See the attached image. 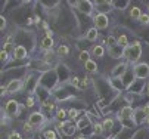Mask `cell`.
Here are the masks:
<instances>
[{"mask_svg": "<svg viewBox=\"0 0 149 139\" xmlns=\"http://www.w3.org/2000/svg\"><path fill=\"white\" fill-rule=\"evenodd\" d=\"M140 55H142V46H140L139 42L133 43L129 47H125V50H124V56L129 59V61H133V62L137 61V59L140 58Z\"/></svg>", "mask_w": 149, "mask_h": 139, "instance_id": "obj_1", "label": "cell"}, {"mask_svg": "<svg viewBox=\"0 0 149 139\" xmlns=\"http://www.w3.org/2000/svg\"><path fill=\"white\" fill-rule=\"evenodd\" d=\"M25 107V105H24ZM24 107H19V104L16 101H13V99H10V101H8L6 107H5V112L8 115H19V111L22 110Z\"/></svg>", "mask_w": 149, "mask_h": 139, "instance_id": "obj_2", "label": "cell"}, {"mask_svg": "<svg viewBox=\"0 0 149 139\" xmlns=\"http://www.w3.org/2000/svg\"><path fill=\"white\" fill-rule=\"evenodd\" d=\"M108 22H109V19H108V16H106L105 13H97L95 16V28L96 30L106 28L108 27Z\"/></svg>", "mask_w": 149, "mask_h": 139, "instance_id": "obj_3", "label": "cell"}, {"mask_svg": "<svg viewBox=\"0 0 149 139\" xmlns=\"http://www.w3.org/2000/svg\"><path fill=\"white\" fill-rule=\"evenodd\" d=\"M134 75L137 78H146L149 75V67L146 64H140V65H136L134 67Z\"/></svg>", "mask_w": 149, "mask_h": 139, "instance_id": "obj_4", "label": "cell"}, {"mask_svg": "<svg viewBox=\"0 0 149 139\" xmlns=\"http://www.w3.org/2000/svg\"><path fill=\"white\" fill-rule=\"evenodd\" d=\"M28 122H30L33 126H41V124L45 123V115L41 114V112H31Z\"/></svg>", "mask_w": 149, "mask_h": 139, "instance_id": "obj_5", "label": "cell"}, {"mask_svg": "<svg viewBox=\"0 0 149 139\" xmlns=\"http://www.w3.org/2000/svg\"><path fill=\"white\" fill-rule=\"evenodd\" d=\"M75 6H77V9H78L80 12L86 13V15H90L92 10H93V5H92L90 2H84V0H81V2H77Z\"/></svg>", "mask_w": 149, "mask_h": 139, "instance_id": "obj_6", "label": "cell"}, {"mask_svg": "<svg viewBox=\"0 0 149 139\" xmlns=\"http://www.w3.org/2000/svg\"><path fill=\"white\" fill-rule=\"evenodd\" d=\"M22 86H24V83L21 82V80H12V82L6 86V89H8L9 93H16V92H19L21 89H22Z\"/></svg>", "mask_w": 149, "mask_h": 139, "instance_id": "obj_7", "label": "cell"}, {"mask_svg": "<svg viewBox=\"0 0 149 139\" xmlns=\"http://www.w3.org/2000/svg\"><path fill=\"white\" fill-rule=\"evenodd\" d=\"M27 55H28V52H27V49L24 46L18 45L16 47H13V55L12 56L15 59H24V58H27Z\"/></svg>", "mask_w": 149, "mask_h": 139, "instance_id": "obj_8", "label": "cell"}, {"mask_svg": "<svg viewBox=\"0 0 149 139\" xmlns=\"http://www.w3.org/2000/svg\"><path fill=\"white\" fill-rule=\"evenodd\" d=\"M127 71H129V68H127V64H118V65L114 68V71H112V77L117 78V77H120V75H124Z\"/></svg>", "mask_w": 149, "mask_h": 139, "instance_id": "obj_9", "label": "cell"}, {"mask_svg": "<svg viewBox=\"0 0 149 139\" xmlns=\"http://www.w3.org/2000/svg\"><path fill=\"white\" fill-rule=\"evenodd\" d=\"M133 77H136L134 75V71H127L125 74H124V77H123V85L125 86V87H129L130 85H133V82H134V78Z\"/></svg>", "mask_w": 149, "mask_h": 139, "instance_id": "obj_10", "label": "cell"}, {"mask_svg": "<svg viewBox=\"0 0 149 139\" xmlns=\"http://www.w3.org/2000/svg\"><path fill=\"white\" fill-rule=\"evenodd\" d=\"M40 47L43 49V50H52V47H53V38L52 37H45L43 40H41V45H40Z\"/></svg>", "mask_w": 149, "mask_h": 139, "instance_id": "obj_11", "label": "cell"}, {"mask_svg": "<svg viewBox=\"0 0 149 139\" xmlns=\"http://www.w3.org/2000/svg\"><path fill=\"white\" fill-rule=\"evenodd\" d=\"M123 47H120L118 45L115 46V47H111L109 49V55L112 56V58H120V56H123Z\"/></svg>", "mask_w": 149, "mask_h": 139, "instance_id": "obj_12", "label": "cell"}, {"mask_svg": "<svg viewBox=\"0 0 149 139\" xmlns=\"http://www.w3.org/2000/svg\"><path fill=\"white\" fill-rule=\"evenodd\" d=\"M68 117V111H65L63 108H58L56 110V120L58 122H63Z\"/></svg>", "mask_w": 149, "mask_h": 139, "instance_id": "obj_13", "label": "cell"}, {"mask_svg": "<svg viewBox=\"0 0 149 139\" xmlns=\"http://www.w3.org/2000/svg\"><path fill=\"white\" fill-rule=\"evenodd\" d=\"M89 124H90V118L86 115V117H83V118H80V120H78V123H77V129H86Z\"/></svg>", "mask_w": 149, "mask_h": 139, "instance_id": "obj_14", "label": "cell"}, {"mask_svg": "<svg viewBox=\"0 0 149 139\" xmlns=\"http://www.w3.org/2000/svg\"><path fill=\"white\" fill-rule=\"evenodd\" d=\"M84 67H86V71H89V73H96L97 71V64L95 61H92V59L84 64Z\"/></svg>", "mask_w": 149, "mask_h": 139, "instance_id": "obj_15", "label": "cell"}, {"mask_svg": "<svg viewBox=\"0 0 149 139\" xmlns=\"http://www.w3.org/2000/svg\"><path fill=\"white\" fill-rule=\"evenodd\" d=\"M86 38H87L89 42H95L96 38H97V30L96 28H90L87 31V34H86Z\"/></svg>", "mask_w": 149, "mask_h": 139, "instance_id": "obj_16", "label": "cell"}, {"mask_svg": "<svg viewBox=\"0 0 149 139\" xmlns=\"http://www.w3.org/2000/svg\"><path fill=\"white\" fill-rule=\"evenodd\" d=\"M92 53H93L95 56L100 58V56H103V53H105V49H103V46H100V45H96V46H93V49H92Z\"/></svg>", "mask_w": 149, "mask_h": 139, "instance_id": "obj_17", "label": "cell"}, {"mask_svg": "<svg viewBox=\"0 0 149 139\" xmlns=\"http://www.w3.org/2000/svg\"><path fill=\"white\" fill-rule=\"evenodd\" d=\"M59 56H67V55H70V47L68 46H65V45H61L59 47H58V52H56Z\"/></svg>", "mask_w": 149, "mask_h": 139, "instance_id": "obj_18", "label": "cell"}, {"mask_svg": "<svg viewBox=\"0 0 149 139\" xmlns=\"http://www.w3.org/2000/svg\"><path fill=\"white\" fill-rule=\"evenodd\" d=\"M78 59H80V61H81L83 64H86L87 61H90V55H89V52H87V50H83V52H80Z\"/></svg>", "mask_w": 149, "mask_h": 139, "instance_id": "obj_19", "label": "cell"}, {"mask_svg": "<svg viewBox=\"0 0 149 139\" xmlns=\"http://www.w3.org/2000/svg\"><path fill=\"white\" fill-rule=\"evenodd\" d=\"M130 16H132L133 19H139V18L142 16L140 9H139V8H136V6H133V8L130 9Z\"/></svg>", "mask_w": 149, "mask_h": 139, "instance_id": "obj_20", "label": "cell"}, {"mask_svg": "<svg viewBox=\"0 0 149 139\" xmlns=\"http://www.w3.org/2000/svg\"><path fill=\"white\" fill-rule=\"evenodd\" d=\"M102 124H103V129L105 130H111L114 127V120H112V118H105V122Z\"/></svg>", "mask_w": 149, "mask_h": 139, "instance_id": "obj_21", "label": "cell"}, {"mask_svg": "<svg viewBox=\"0 0 149 139\" xmlns=\"http://www.w3.org/2000/svg\"><path fill=\"white\" fill-rule=\"evenodd\" d=\"M117 45H118L120 47H123V49H124V47H127V37H125L124 34H123V36H120V37L117 38Z\"/></svg>", "mask_w": 149, "mask_h": 139, "instance_id": "obj_22", "label": "cell"}, {"mask_svg": "<svg viewBox=\"0 0 149 139\" xmlns=\"http://www.w3.org/2000/svg\"><path fill=\"white\" fill-rule=\"evenodd\" d=\"M103 124H100V123H95L93 124V133L95 135H102L103 133Z\"/></svg>", "mask_w": 149, "mask_h": 139, "instance_id": "obj_23", "label": "cell"}, {"mask_svg": "<svg viewBox=\"0 0 149 139\" xmlns=\"http://www.w3.org/2000/svg\"><path fill=\"white\" fill-rule=\"evenodd\" d=\"M78 110L77 108H71V110H68V118H70V120L72 122V120H75V118L78 117Z\"/></svg>", "mask_w": 149, "mask_h": 139, "instance_id": "obj_24", "label": "cell"}, {"mask_svg": "<svg viewBox=\"0 0 149 139\" xmlns=\"http://www.w3.org/2000/svg\"><path fill=\"white\" fill-rule=\"evenodd\" d=\"M105 43L109 46V49H111V47H115V46H117V38H115V37H112V36H109V37H106Z\"/></svg>", "mask_w": 149, "mask_h": 139, "instance_id": "obj_25", "label": "cell"}, {"mask_svg": "<svg viewBox=\"0 0 149 139\" xmlns=\"http://www.w3.org/2000/svg\"><path fill=\"white\" fill-rule=\"evenodd\" d=\"M41 107H43V110H46V111H53V110H55V102L45 101L43 104H41Z\"/></svg>", "mask_w": 149, "mask_h": 139, "instance_id": "obj_26", "label": "cell"}, {"mask_svg": "<svg viewBox=\"0 0 149 139\" xmlns=\"http://www.w3.org/2000/svg\"><path fill=\"white\" fill-rule=\"evenodd\" d=\"M43 136H45L46 139H56V133H55L53 129H50V130H45Z\"/></svg>", "mask_w": 149, "mask_h": 139, "instance_id": "obj_27", "label": "cell"}, {"mask_svg": "<svg viewBox=\"0 0 149 139\" xmlns=\"http://www.w3.org/2000/svg\"><path fill=\"white\" fill-rule=\"evenodd\" d=\"M0 59H2V62H6L9 59V52H6L5 49H2V52H0Z\"/></svg>", "mask_w": 149, "mask_h": 139, "instance_id": "obj_28", "label": "cell"}, {"mask_svg": "<svg viewBox=\"0 0 149 139\" xmlns=\"http://www.w3.org/2000/svg\"><path fill=\"white\" fill-rule=\"evenodd\" d=\"M34 105V98L33 96H28L27 101H25V108H31Z\"/></svg>", "mask_w": 149, "mask_h": 139, "instance_id": "obj_29", "label": "cell"}, {"mask_svg": "<svg viewBox=\"0 0 149 139\" xmlns=\"http://www.w3.org/2000/svg\"><path fill=\"white\" fill-rule=\"evenodd\" d=\"M71 85H72L74 87L80 89V78H78V77H72V78H71Z\"/></svg>", "mask_w": 149, "mask_h": 139, "instance_id": "obj_30", "label": "cell"}, {"mask_svg": "<svg viewBox=\"0 0 149 139\" xmlns=\"http://www.w3.org/2000/svg\"><path fill=\"white\" fill-rule=\"evenodd\" d=\"M8 139H22V138H21V135L18 132H12V133H9Z\"/></svg>", "mask_w": 149, "mask_h": 139, "instance_id": "obj_31", "label": "cell"}, {"mask_svg": "<svg viewBox=\"0 0 149 139\" xmlns=\"http://www.w3.org/2000/svg\"><path fill=\"white\" fill-rule=\"evenodd\" d=\"M139 21H140L142 24H149V15H142V16L139 18Z\"/></svg>", "mask_w": 149, "mask_h": 139, "instance_id": "obj_32", "label": "cell"}, {"mask_svg": "<svg viewBox=\"0 0 149 139\" xmlns=\"http://www.w3.org/2000/svg\"><path fill=\"white\" fill-rule=\"evenodd\" d=\"M24 130H25V132H31V130H33V124H31L30 122H25V123H24Z\"/></svg>", "mask_w": 149, "mask_h": 139, "instance_id": "obj_33", "label": "cell"}, {"mask_svg": "<svg viewBox=\"0 0 149 139\" xmlns=\"http://www.w3.org/2000/svg\"><path fill=\"white\" fill-rule=\"evenodd\" d=\"M0 19H2V25H0V28H2V31L5 30V27H6V19L2 16V18H0Z\"/></svg>", "mask_w": 149, "mask_h": 139, "instance_id": "obj_34", "label": "cell"}, {"mask_svg": "<svg viewBox=\"0 0 149 139\" xmlns=\"http://www.w3.org/2000/svg\"><path fill=\"white\" fill-rule=\"evenodd\" d=\"M143 112H145L146 117H149V105H145V107H143Z\"/></svg>", "mask_w": 149, "mask_h": 139, "instance_id": "obj_35", "label": "cell"}, {"mask_svg": "<svg viewBox=\"0 0 149 139\" xmlns=\"http://www.w3.org/2000/svg\"><path fill=\"white\" fill-rule=\"evenodd\" d=\"M10 49H12V43H10V45H5V50H6V52H9Z\"/></svg>", "mask_w": 149, "mask_h": 139, "instance_id": "obj_36", "label": "cell"}, {"mask_svg": "<svg viewBox=\"0 0 149 139\" xmlns=\"http://www.w3.org/2000/svg\"><path fill=\"white\" fill-rule=\"evenodd\" d=\"M52 36H53V31L47 30V31H46V37H52Z\"/></svg>", "mask_w": 149, "mask_h": 139, "instance_id": "obj_37", "label": "cell"}, {"mask_svg": "<svg viewBox=\"0 0 149 139\" xmlns=\"http://www.w3.org/2000/svg\"><path fill=\"white\" fill-rule=\"evenodd\" d=\"M145 122H146V124L149 126V117H146V118H145Z\"/></svg>", "mask_w": 149, "mask_h": 139, "instance_id": "obj_38", "label": "cell"}, {"mask_svg": "<svg viewBox=\"0 0 149 139\" xmlns=\"http://www.w3.org/2000/svg\"><path fill=\"white\" fill-rule=\"evenodd\" d=\"M146 93L149 95V85H148V87H146Z\"/></svg>", "mask_w": 149, "mask_h": 139, "instance_id": "obj_39", "label": "cell"}, {"mask_svg": "<svg viewBox=\"0 0 149 139\" xmlns=\"http://www.w3.org/2000/svg\"><path fill=\"white\" fill-rule=\"evenodd\" d=\"M77 139H86V138H84V136H80V138H77Z\"/></svg>", "mask_w": 149, "mask_h": 139, "instance_id": "obj_40", "label": "cell"}]
</instances>
